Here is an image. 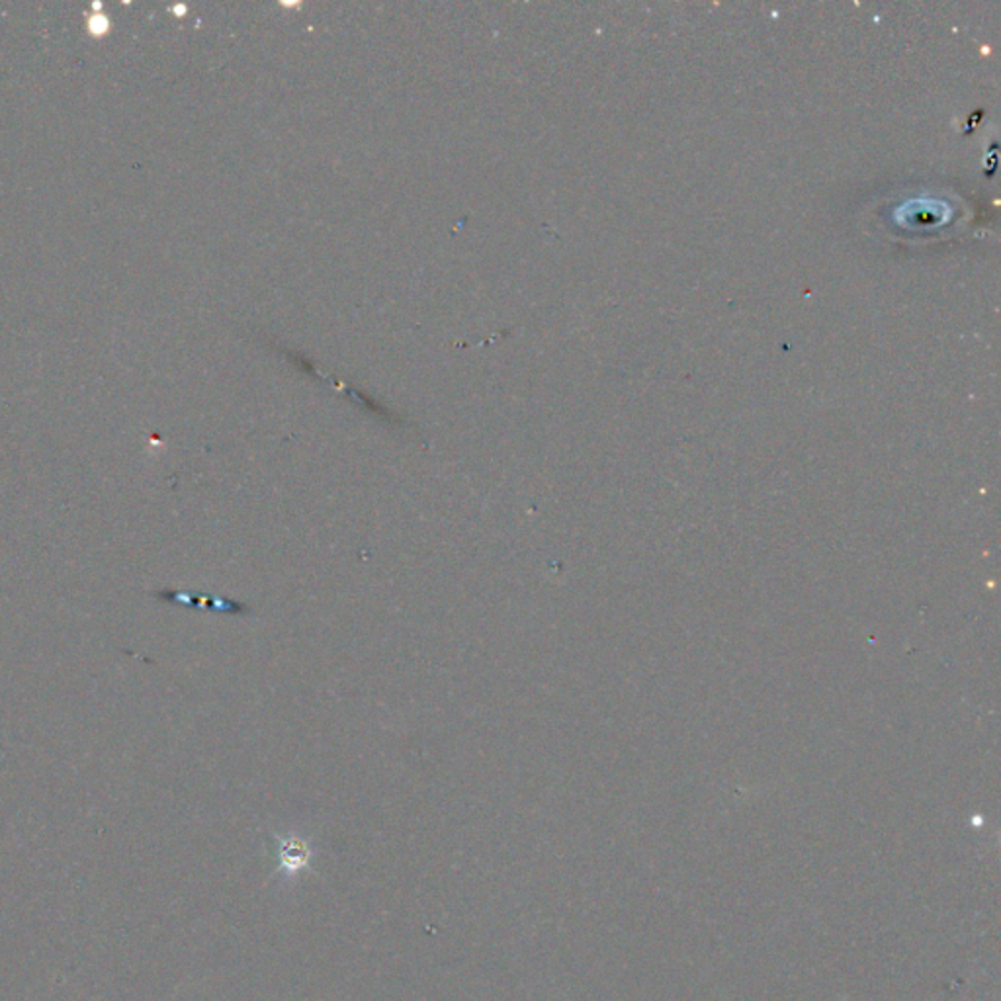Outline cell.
Returning <instances> with one entry per match:
<instances>
[{
  "label": "cell",
  "mask_w": 1001,
  "mask_h": 1001,
  "mask_svg": "<svg viewBox=\"0 0 1001 1001\" xmlns=\"http://www.w3.org/2000/svg\"><path fill=\"white\" fill-rule=\"evenodd\" d=\"M156 599L163 603L177 604V607H187V609H200V611L220 612V614H229V617H247L251 614L249 604L239 603L233 599L218 597V594H200L190 593V591H157L153 593Z\"/></svg>",
  "instance_id": "6da1fadb"
},
{
  "label": "cell",
  "mask_w": 1001,
  "mask_h": 1001,
  "mask_svg": "<svg viewBox=\"0 0 1001 1001\" xmlns=\"http://www.w3.org/2000/svg\"><path fill=\"white\" fill-rule=\"evenodd\" d=\"M274 841H277L278 871H284L288 877H296L310 867L313 849L306 839L296 835L280 838L274 833Z\"/></svg>",
  "instance_id": "7a4b0ae2"
}]
</instances>
